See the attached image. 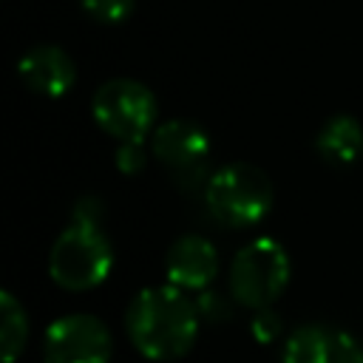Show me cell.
Returning a JSON list of instances; mask_svg holds the SVG:
<instances>
[{"label": "cell", "instance_id": "4fadbf2b", "mask_svg": "<svg viewBox=\"0 0 363 363\" xmlns=\"http://www.w3.org/2000/svg\"><path fill=\"white\" fill-rule=\"evenodd\" d=\"M79 3L99 23H122L125 17H130L136 0H79Z\"/></svg>", "mask_w": 363, "mask_h": 363}, {"label": "cell", "instance_id": "3957f363", "mask_svg": "<svg viewBox=\"0 0 363 363\" xmlns=\"http://www.w3.org/2000/svg\"><path fill=\"white\" fill-rule=\"evenodd\" d=\"M210 213L227 227L258 224L272 207V182L264 170L247 162L216 170L204 187Z\"/></svg>", "mask_w": 363, "mask_h": 363}, {"label": "cell", "instance_id": "7c38bea8", "mask_svg": "<svg viewBox=\"0 0 363 363\" xmlns=\"http://www.w3.org/2000/svg\"><path fill=\"white\" fill-rule=\"evenodd\" d=\"M0 343H3V363H14L26 346V335H28V318L23 312V306L17 303V298L11 292H0Z\"/></svg>", "mask_w": 363, "mask_h": 363}, {"label": "cell", "instance_id": "ba28073f", "mask_svg": "<svg viewBox=\"0 0 363 363\" xmlns=\"http://www.w3.org/2000/svg\"><path fill=\"white\" fill-rule=\"evenodd\" d=\"M284 363H363V349L340 329L301 326L286 340Z\"/></svg>", "mask_w": 363, "mask_h": 363}, {"label": "cell", "instance_id": "5bb4252c", "mask_svg": "<svg viewBox=\"0 0 363 363\" xmlns=\"http://www.w3.org/2000/svg\"><path fill=\"white\" fill-rule=\"evenodd\" d=\"M116 164L125 173H136L145 167V147L142 142H122V147L116 150Z\"/></svg>", "mask_w": 363, "mask_h": 363}, {"label": "cell", "instance_id": "30bf717a", "mask_svg": "<svg viewBox=\"0 0 363 363\" xmlns=\"http://www.w3.org/2000/svg\"><path fill=\"white\" fill-rule=\"evenodd\" d=\"M17 71H20L23 82L43 96H62L65 91H71V85L77 79V68H74L71 57L57 45L31 48L20 60Z\"/></svg>", "mask_w": 363, "mask_h": 363}, {"label": "cell", "instance_id": "9a60e30c", "mask_svg": "<svg viewBox=\"0 0 363 363\" xmlns=\"http://www.w3.org/2000/svg\"><path fill=\"white\" fill-rule=\"evenodd\" d=\"M258 312H261V315L255 318V337H258V340L275 337V335H278V326H281L278 315H272L269 309H258Z\"/></svg>", "mask_w": 363, "mask_h": 363}, {"label": "cell", "instance_id": "9c48e42d", "mask_svg": "<svg viewBox=\"0 0 363 363\" xmlns=\"http://www.w3.org/2000/svg\"><path fill=\"white\" fill-rule=\"evenodd\" d=\"M167 281L179 289H204L218 272V252L201 235H184L167 250Z\"/></svg>", "mask_w": 363, "mask_h": 363}, {"label": "cell", "instance_id": "7a4b0ae2", "mask_svg": "<svg viewBox=\"0 0 363 363\" xmlns=\"http://www.w3.org/2000/svg\"><path fill=\"white\" fill-rule=\"evenodd\" d=\"M113 267V250L105 233L99 230V221L74 216V224L60 233V238L51 247L48 269L51 278L62 289H91L99 286Z\"/></svg>", "mask_w": 363, "mask_h": 363}, {"label": "cell", "instance_id": "6da1fadb", "mask_svg": "<svg viewBox=\"0 0 363 363\" xmlns=\"http://www.w3.org/2000/svg\"><path fill=\"white\" fill-rule=\"evenodd\" d=\"M125 326L145 357L176 360L196 343L199 315L179 286H147L130 301Z\"/></svg>", "mask_w": 363, "mask_h": 363}, {"label": "cell", "instance_id": "52a82bcc", "mask_svg": "<svg viewBox=\"0 0 363 363\" xmlns=\"http://www.w3.org/2000/svg\"><path fill=\"white\" fill-rule=\"evenodd\" d=\"M153 153L182 184H199L207 167L210 139L196 122L170 119L156 128Z\"/></svg>", "mask_w": 363, "mask_h": 363}, {"label": "cell", "instance_id": "8992f818", "mask_svg": "<svg viewBox=\"0 0 363 363\" xmlns=\"http://www.w3.org/2000/svg\"><path fill=\"white\" fill-rule=\"evenodd\" d=\"M111 352V332L94 315H62L45 332L48 363H108Z\"/></svg>", "mask_w": 363, "mask_h": 363}, {"label": "cell", "instance_id": "8fae6325", "mask_svg": "<svg viewBox=\"0 0 363 363\" xmlns=\"http://www.w3.org/2000/svg\"><path fill=\"white\" fill-rule=\"evenodd\" d=\"M318 153L335 167H346L357 162V156L363 153V130L357 119L332 116L318 133Z\"/></svg>", "mask_w": 363, "mask_h": 363}, {"label": "cell", "instance_id": "277c9868", "mask_svg": "<svg viewBox=\"0 0 363 363\" xmlns=\"http://www.w3.org/2000/svg\"><path fill=\"white\" fill-rule=\"evenodd\" d=\"M289 255L275 238H255L238 250L230 267V292L241 306L267 309L286 289Z\"/></svg>", "mask_w": 363, "mask_h": 363}, {"label": "cell", "instance_id": "5b68a950", "mask_svg": "<svg viewBox=\"0 0 363 363\" xmlns=\"http://www.w3.org/2000/svg\"><path fill=\"white\" fill-rule=\"evenodd\" d=\"M94 119L119 142H142L156 122V96L136 79H111L94 96Z\"/></svg>", "mask_w": 363, "mask_h": 363}]
</instances>
